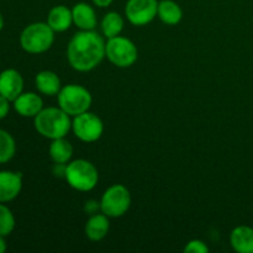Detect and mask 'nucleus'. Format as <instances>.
Masks as SVG:
<instances>
[{"label": "nucleus", "instance_id": "1", "mask_svg": "<svg viewBox=\"0 0 253 253\" xmlns=\"http://www.w3.org/2000/svg\"><path fill=\"white\" fill-rule=\"evenodd\" d=\"M104 37L94 30H82L69 41L67 58L72 68L89 72L96 68L105 57Z\"/></svg>", "mask_w": 253, "mask_h": 253}, {"label": "nucleus", "instance_id": "2", "mask_svg": "<svg viewBox=\"0 0 253 253\" xmlns=\"http://www.w3.org/2000/svg\"><path fill=\"white\" fill-rule=\"evenodd\" d=\"M34 119L37 132L49 140L66 137L72 128L69 115L61 108L42 109Z\"/></svg>", "mask_w": 253, "mask_h": 253}, {"label": "nucleus", "instance_id": "3", "mask_svg": "<svg viewBox=\"0 0 253 253\" xmlns=\"http://www.w3.org/2000/svg\"><path fill=\"white\" fill-rule=\"evenodd\" d=\"M54 41V31L47 22H34L22 30L20 44L29 53L39 54L48 51Z\"/></svg>", "mask_w": 253, "mask_h": 253}, {"label": "nucleus", "instance_id": "4", "mask_svg": "<svg viewBox=\"0 0 253 253\" xmlns=\"http://www.w3.org/2000/svg\"><path fill=\"white\" fill-rule=\"evenodd\" d=\"M66 180L73 189L90 192L96 187L99 173L95 166L86 160H76L67 165Z\"/></svg>", "mask_w": 253, "mask_h": 253}, {"label": "nucleus", "instance_id": "5", "mask_svg": "<svg viewBox=\"0 0 253 253\" xmlns=\"http://www.w3.org/2000/svg\"><path fill=\"white\" fill-rule=\"evenodd\" d=\"M90 91L79 84H68L58 93V105L69 116H77L89 110L91 105Z\"/></svg>", "mask_w": 253, "mask_h": 253}, {"label": "nucleus", "instance_id": "6", "mask_svg": "<svg viewBox=\"0 0 253 253\" xmlns=\"http://www.w3.org/2000/svg\"><path fill=\"white\" fill-rule=\"evenodd\" d=\"M137 47L131 40L123 36L108 39L105 44V57L116 67L127 68L137 61Z\"/></svg>", "mask_w": 253, "mask_h": 253}, {"label": "nucleus", "instance_id": "7", "mask_svg": "<svg viewBox=\"0 0 253 253\" xmlns=\"http://www.w3.org/2000/svg\"><path fill=\"white\" fill-rule=\"evenodd\" d=\"M131 205V195L123 184H114L105 190L100 200V210L109 217H120L127 212Z\"/></svg>", "mask_w": 253, "mask_h": 253}, {"label": "nucleus", "instance_id": "8", "mask_svg": "<svg viewBox=\"0 0 253 253\" xmlns=\"http://www.w3.org/2000/svg\"><path fill=\"white\" fill-rule=\"evenodd\" d=\"M72 130L83 142H95L103 135L104 124L98 115L85 111L74 116Z\"/></svg>", "mask_w": 253, "mask_h": 253}, {"label": "nucleus", "instance_id": "9", "mask_svg": "<svg viewBox=\"0 0 253 253\" xmlns=\"http://www.w3.org/2000/svg\"><path fill=\"white\" fill-rule=\"evenodd\" d=\"M158 12L157 0H127L125 15L135 26H145L153 21Z\"/></svg>", "mask_w": 253, "mask_h": 253}, {"label": "nucleus", "instance_id": "10", "mask_svg": "<svg viewBox=\"0 0 253 253\" xmlns=\"http://www.w3.org/2000/svg\"><path fill=\"white\" fill-rule=\"evenodd\" d=\"M24 90V78L16 69H5L0 73V95L14 101Z\"/></svg>", "mask_w": 253, "mask_h": 253}, {"label": "nucleus", "instance_id": "11", "mask_svg": "<svg viewBox=\"0 0 253 253\" xmlns=\"http://www.w3.org/2000/svg\"><path fill=\"white\" fill-rule=\"evenodd\" d=\"M22 189L21 173L2 170L0 172V203L14 200Z\"/></svg>", "mask_w": 253, "mask_h": 253}, {"label": "nucleus", "instance_id": "12", "mask_svg": "<svg viewBox=\"0 0 253 253\" xmlns=\"http://www.w3.org/2000/svg\"><path fill=\"white\" fill-rule=\"evenodd\" d=\"M14 109L24 118H35L43 109V101L36 93H21L14 100Z\"/></svg>", "mask_w": 253, "mask_h": 253}, {"label": "nucleus", "instance_id": "13", "mask_svg": "<svg viewBox=\"0 0 253 253\" xmlns=\"http://www.w3.org/2000/svg\"><path fill=\"white\" fill-rule=\"evenodd\" d=\"M73 22L72 10L64 5H57L52 7L47 16V24L51 26L54 32H63L71 27Z\"/></svg>", "mask_w": 253, "mask_h": 253}, {"label": "nucleus", "instance_id": "14", "mask_svg": "<svg viewBox=\"0 0 253 253\" xmlns=\"http://www.w3.org/2000/svg\"><path fill=\"white\" fill-rule=\"evenodd\" d=\"M230 244L239 253H253V229L250 226L235 227L230 235Z\"/></svg>", "mask_w": 253, "mask_h": 253}, {"label": "nucleus", "instance_id": "15", "mask_svg": "<svg viewBox=\"0 0 253 253\" xmlns=\"http://www.w3.org/2000/svg\"><path fill=\"white\" fill-rule=\"evenodd\" d=\"M110 229L109 216L105 214H93L85 224V235L91 241H100L108 235Z\"/></svg>", "mask_w": 253, "mask_h": 253}, {"label": "nucleus", "instance_id": "16", "mask_svg": "<svg viewBox=\"0 0 253 253\" xmlns=\"http://www.w3.org/2000/svg\"><path fill=\"white\" fill-rule=\"evenodd\" d=\"M73 22L81 30H94L96 26V14L93 6L86 2H78L72 9Z\"/></svg>", "mask_w": 253, "mask_h": 253}, {"label": "nucleus", "instance_id": "17", "mask_svg": "<svg viewBox=\"0 0 253 253\" xmlns=\"http://www.w3.org/2000/svg\"><path fill=\"white\" fill-rule=\"evenodd\" d=\"M35 84L40 93L44 95H57L62 89L61 79L54 72L42 71L35 78Z\"/></svg>", "mask_w": 253, "mask_h": 253}, {"label": "nucleus", "instance_id": "18", "mask_svg": "<svg viewBox=\"0 0 253 253\" xmlns=\"http://www.w3.org/2000/svg\"><path fill=\"white\" fill-rule=\"evenodd\" d=\"M157 15L166 25H177L182 20L183 11L179 5L173 0H161L158 1Z\"/></svg>", "mask_w": 253, "mask_h": 253}, {"label": "nucleus", "instance_id": "19", "mask_svg": "<svg viewBox=\"0 0 253 253\" xmlns=\"http://www.w3.org/2000/svg\"><path fill=\"white\" fill-rule=\"evenodd\" d=\"M49 156L54 163H64L69 162L73 156V147L71 142L64 137L52 140L49 145Z\"/></svg>", "mask_w": 253, "mask_h": 253}, {"label": "nucleus", "instance_id": "20", "mask_svg": "<svg viewBox=\"0 0 253 253\" xmlns=\"http://www.w3.org/2000/svg\"><path fill=\"white\" fill-rule=\"evenodd\" d=\"M124 29V19L120 14L110 11L101 20V31L106 39L119 36Z\"/></svg>", "mask_w": 253, "mask_h": 253}, {"label": "nucleus", "instance_id": "21", "mask_svg": "<svg viewBox=\"0 0 253 253\" xmlns=\"http://www.w3.org/2000/svg\"><path fill=\"white\" fill-rule=\"evenodd\" d=\"M16 152V143L14 137L7 131L0 128V165L11 160Z\"/></svg>", "mask_w": 253, "mask_h": 253}, {"label": "nucleus", "instance_id": "22", "mask_svg": "<svg viewBox=\"0 0 253 253\" xmlns=\"http://www.w3.org/2000/svg\"><path fill=\"white\" fill-rule=\"evenodd\" d=\"M15 229V217L11 210L0 203V236H9Z\"/></svg>", "mask_w": 253, "mask_h": 253}, {"label": "nucleus", "instance_id": "23", "mask_svg": "<svg viewBox=\"0 0 253 253\" xmlns=\"http://www.w3.org/2000/svg\"><path fill=\"white\" fill-rule=\"evenodd\" d=\"M184 252L188 253H208L209 252V247L207 246L204 241L202 240H192L188 242L187 246L184 247Z\"/></svg>", "mask_w": 253, "mask_h": 253}, {"label": "nucleus", "instance_id": "24", "mask_svg": "<svg viewBox=\"0 0 253 253\" xmlns=\"http://www.w3.org/2000/svg\"><path fill=\"white\" fill-rule=\"evenodd\" d=\"M10 111V100L5 96L0 95V120L6 118V115Z\"/></svg>", "mask_w": 253, "mask_h": 253}, {"label": "nucleus", "instance_id": "25", "mask_svg": "<svg viewBox=\"0 0 253 253\" xmlns=\"http://www.w3.org/2000/svg\"><path fill=\"white\" fill-rule=\"evenodd\" d=\"M98 209H100V203L95 202V200H89V202L85 203V207H84V210H85L89 215L96 214Z\"/></svg>", "mask_w": 253, "mask_h": 253}, {"label": "nucleus", "instance_id": "26", "mask_svg": "<svg viewBox=\"0 0 253 253\" xmlns=\"http://www.w3.org/2000/svg\"><path fill=\"white\" fill-rule=\"evenodd\" d=\"M66 169H67V165H64V163H56L53 167L54 177L66 178Z\"/></svg>", "mask_w": 253, "mask_h": 253}, {"label": "nucleus", "instance_id": "27", "mask_svg": "<svg viewBox=\"0 0 253 253\" xmlns=\"http://www.w3.org/2000/svg\"><path fill=\"white\" fill-rule=\"evenodd\" d=\"M114 0H93L94 5L98 7H108L113 4Z\"/></svg>", "mask_w": 253, "mask_h": 253}, {"label": "nucleus", "instance_id": "28", "mask_svg": "<svg viewBox=\"0 0 253 253\" xmlns=\"http://www.w3.org/2000/svg\"><path fill=\"white\" fill-rule=\"evenodd\" d=\"M5 251H6V241L4 236H0V253H4Z\"/></svg>", "mask_w": 253, "mask_h": 253}, {"label": "nucleus", "instance_id": "29", "mask_svg": "<svg viewBox=\"0 0 253 253\" xmlns=\"http://www.w3.org/2000/svg\"><path fill=\"white\" fill-rule=\"evenodd\" d=\"M2 27H4V17H2L1 12H0V31L2 30Z\"/></svg>", "mask_w": 253, "mask_h": 253}]
</instances>
